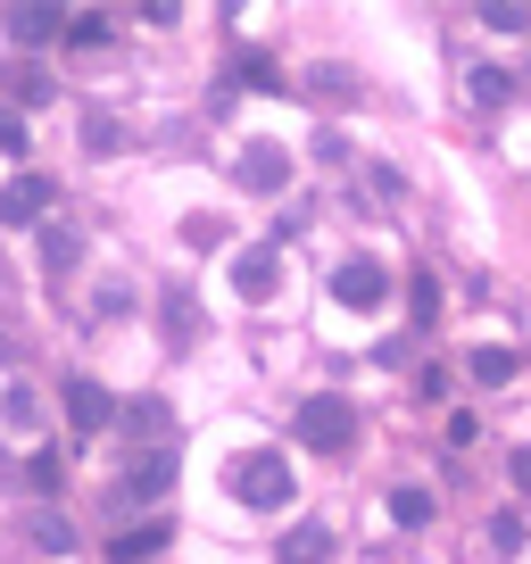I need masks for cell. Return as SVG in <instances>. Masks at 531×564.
Wrapping results in <instances>:
<instances>
[{
	"mask_svg": "<svg viewBox=\"0 0 531 564\" xmlns=\"http://www.w3.org/2000/svg\"><path fill=\"white\" fill-rule=\"evenodd\" d=\"M465 366H474V382H481V390H507L514 373H523V357H514L507 340H481V349L465 357Z\"/></svg>",
	"mask_w": 531,
	"mask_h": 564,
	"instance_id": "obj_12",
	"label": "cell"
},
{
	"mask_svg": "<svg viewBox=\"0 0 531 564\" xmlns=\"http://www.w3.org/2000/svg\"><path fill=\"white\" fill-rule=\"evenodd\" d=\"M232 183H241V192H283V183H291V159L274 150V141H249L241 159H232Z\"/></svg>",
	"mask_w": 531,
	"mask_h": 564,
	"instance_id": "obj_7",
	"label": "cell"
},
{
	"mask_svg": "<svg viewBox=\"0 0 531 564\" xmlns=\"http://www.w3.org/2000/svg\"><path fill=\"white\" fill-rule=\"evenodd\" d=\"M133 432H142V441H159V432H166V399H133Z\"/></svg>",
	"mask_w": 531,
	"mask_h": 564,
	"instance_id": "obj_23",
	"label": "cell"
},
{
	"mask_svg": "<svg viewBox=\"0 0 531 564\" xmlns=\"http://www.w3.org/2000/svg\"><path fill=\"white\" fill-rule=\"evenodd\" d=\"M324 556H333V531H324V523H300L283 540V564H324Z\"/></svg>",
	"mask_w": 531,
	"mask_h": 564,
	"instance_id": "obj_15",
	"label": "cell"
},
{
	"mask_svg": "<svg viewBox=\"0 0 531 564\" xmlns=\"http://www.w3.org/2000/svg\"><path fill=\"white\" fill-rule=\"evenodd\" d=\"M166 540H175V531H166L159 514H150V523H124L117 540H108V564H150V556H159Z\"/></svg>",
	"mask_w": 531,
	"mask_h": 564,
	"instance_id": "obj_10",
	"label": "cell"
},
{
	"mask_svg": "<svg viewBox=\"0 0 531 564\" xmlns=\"http://www.w3.org/2000/svg\"><path fill=\"white\" fill-rule=\"evenodd\" d=\"M9 91H18V108H51V75H42V67H18V75H9Z\"/></svg>",
	"mask_w": 531,
	"mask_h": 564,
	"instance_id": "obj_20",
	"label": "cell"
},
{
	"mask_svg": "<svg viewBox=\"0 0 531 564\" xmlns=\"http://www.w3.org/2000/svg\"><path fill=\"white\" fill-rule=\"evenodd\" d=\"M225 490L241 498V507H266V514H274V507H291V465L274 457V448H249V457L225 465Z\"/></svg>",
	"mask_w": 531,
	"mask_h": 564,
	"instance_id": "obj_1",
	"label": "cell"
},
{
	"mask_svg": "<svg viewBox=\"0 0 531 564\" xmlns=\"http://www.w3.org/2000/svg\"><path fill=\"white\" fill-rule=\"evenodd\" d=\"M183 249H225V225H216V216H192V225H183Z\"/></svg>",
	"mask_w": 531,
	"mask_h": 564,
	"instance_id": "obj_24",
	"label": "cell"
},
{
	"mask_svg": "<svg viewBox=\"0 0 531 564\" xmlns=\"http://www.w3.org/2000/svg\"><path fill=\"white\" fill-rule=\"evenodd\" d=\"M0 150H9V159L25 150V117H18V108H0Z\"/></svg>",
	"mask_w": 531,
	"mask_h": 564,
	"instance_id": "obj_27",
	"label": "cell"
},
{
	"mask_svg": "<svg viewBox=\"0 0 531 564\" xmlns=\"http://www.w3.org/2000/svg\"><path fill=\"white\" fill-rule=\"evenodd\" d=\"M84 150H91V159H117V150H124V124L108 117V108H91V117H84Z\"/></svg>",
	"mask_w": 531,
	"mask_h": 564,
	"instance_id": "obj_17",
	"label": "cell"
},
{
	"mask_svg": "<svg viewBox=\"0 0 531 564\" xmlns=\"http://www.w3.org/2000/svg\"><path fill=\"white\" fill-rule=\"evenodd\" d=\"M474 18L490 25V34H531V9H523V0H481Z\"/></svg>",
	"mask_w": 531,
	"mask_h": 564,
	"instance_id": "obj_18",
	"label": "cell"
},
{
	"mask_svg": "<svg viewBox=\"0 0 531 564\" xmlns=\"http://www.w3.org/2000/svg\"><path fill=\"white\" fill-rule=\"evenodd\" d=\"M0 423H9V432H34V423H42V399L18 382V373L0 382Z\"/></svg>",
	"mask_w": 531,
	"mask_h": 564,
	"instance_id": "obj_14",
	"label": "cell"
},
{
	"mask_svg": "<svg viewBox=\"0 0 531 564\" xmlns=\"http://www.w3.org/2000/svg\"><path fill=\"white\" fill-rule=\"evenodd\" d=\"M274 282H283V249L249 241L241 258H232V291H241V300H274Z\"/></svg>",
	"mask_w": 531,
	"mask_h": 564,
	"instance_id": "obj_6",
	"label": "cell"
},
{
	"mask_svg": "<svg viewBox=\"0 0 531 564\" xmlns=\"http://www.w3.org/2000/svg\"><path fill=\"white\" fill-rule=\"evenodd\" d=\"M67 42H75V51H100V42H108V18H67Z\"/></svg>",
	"mask_w": 531,
	"mask_h": 564,
	"instance_id": "obj_25",
	"label": "cell"
},
{
	"mask_svg": "<svg viewBox=\"0 0 531 564\" xmlns=\"http://www.w3.org/2000/svg\"><path fill=\"white\" fill-rule=\"evenodd\" d=\"M232 84H249V91H274V58H266V51H241V58H232Z\"/></svg>",
	"mask_w": 531,
	"mask_h": 564,
	"instance_id": "obj_21",
	"label": "cell"
},
{
	"mask_svg": "<svg viewBox=\"0 0 531 564\" xmlns=\"http://www.w3.org/2000/svg\"><path fill=\"white\" fill-rule=\"evenodd\" d=\"M300 441L316 448V457H340V448L357 441V406L333 399V390H316V399L300 406Z\"/></svg>",
	"mask_w": 531,
	"mask_h": 564,
	"instance_id": "obj_2",
	"label": "cell"
},
{
	"mask_svg": "<svg viewBox=\"0 0 531 564\" xmlns=\"http://www.w3.org/2000/svg\"><path fill=\"white\" fill-rule=\"evenodd\" d=\"M0 25H9L18 51H42V42L67 34V9H51V0H18V9H0Z\"/></svg>",
	"mask_w": 531,
	"mask_h": 564,
	"instance_id": "obj_5",
	"label": "cell"
},
{
	"mask_svg": "<svg viewBox=\"0 0 531 564\" xmlns=\"http://www.w3.org/2000/svg\"><path fill=\"white\" fill-rule=\"evenodd\" d=\"M166 490H175V448H142L117 481V507H159Z\"/></svg>",
	"mask_w": 531,
	"mask_h": 564,
	"instance_id": "obj_3",
	"label": "cell"
},
{
	"mask_svg": "<svg viewBox=\"0 0 531 564\" xmlns=\"http://www.w3.org/2000/svg\"><path fill=\"white\" fill-rule=\"evenodd\" d=\"M67 423H75V432H108V423H117V399H108L91 373H75V382H67Z\"/></svg>",
	"mask_w": 531,
	"mask_h": 564,
	"instance_id": "obj_9",
	"label": "cell"
},
{
	"mask_svg": "<svg viewBox=\"0 0 531 564\" xmlns=\"http://www.w3.org/2000/svg\"><path fill=\"white\" fill-rule=\"evenodd\" d=\"M51 199H58V183L25 166V175L0 183V225H42V216H51Z\"/></svg>",
	"mask_w": 531,
	"mask_h": 564,
	"instance_id": "obj_4",
	"label": "cell"
},
{
	"mask_svg": "<svg viewBox=\"0 0 531 564\" xmlns=\"http://www.w3.org/2000/svg\"><path fill=\"white\" fill-rule=\"evenodd\" d=\"M75 258H84V241H75V232H58V225L42 232V265H51V274H67Z\"/></svg>",
	"mask_w": 531,
	"mask_h": 564,
	"instance_id": "obj_22",
	"label": "cell"
},
{
	"mask_svg": "<svg viewBox=\"0 0 531 564\" xmlns=\"http://www.w3.org/2000/svg\"><path fill=\"white\" fill-rule=\"evenodd\" d=\"M25 474H34V490H58V448H34V465H25Z\"/></svg>",
	"mask_w": 531,
	"mask_h": 564,
	"instance_id": "obj_26",
	"label": "cell"
},
{
	"mask_svg": "<svg viewBox=\"0 0 531 564\" xmlns=\"http://www.w3.org/2000/svg\"><path fill=\"white\" fill-rule=\"evenodd\" d=\"M465 91H474V108H507L514 100V75L507 67H474V75H465Z\"/></svg>",
	"mask_w": 531,
	"mask_h": 564,
	"instance_id": "obj_16",
	"label": "cell"
},
{
	"mask_svg": "<svg viewBox=\"0 0 531 564\" xmlns=\"http://www.w3.org/2000/svg\"><path fill=\"white\" fill-rule=\"evenodd\" d=\"M514 490H531V448H514Z\"/></svg>",
	"mask_w": 531,
	"mask_h": 564,
	"instance_id": "obj_28",
	"label": "cell"
},
{
	"mask_svg": "<svg viewBox=\"0 0 531 564\" xmlns=\"http://www.w3.org/2000/svg\"><path fill=\"white\" fill-rule=\"evenodd\" d=\"M390 523H399V531H424L432 523V498L424 490H390Z\"/></svg>",
	"mask_w": 531,
	"mask_h": 564,
	"instance_id": "obj_19",
	"label": "cell"
},
{
	"mask_svg": "<svg viewBox=\"0 0 531 564\" xmlns=\"http://www.w3.org/2000/svg\"><path fill=\"white\" fill-rule=\"evenodd\" d=\"M25 547H42V556H67V547H75V523H67L58 507H34V514H25Z\"/></svg>",
	"mask_w": 531,
	"mask_h": 564,
	"instance_id": "obj_13",
	"label": "cell"
},
{
	"mask_svg": "<svg viewBox=\"0 0 531 564\" xmlns=\"http://www.w3.org/2000/svg\"><path fill=\"white\" fill-rule=\"evenodd\" d=\"M382 291H390V274H382L373 258H349V265L333 274V300H340V307H357V316H366V307H382Z\"/></svg>",
	"mask_w": 531,
	"mask_h": 564,
	"instance_id": "obj_8",
	"label": "cell"
},
{
	"mask_svg": "<svg viewBox=\"0 0 531 564\" xmlns=\"http://www.w3.org/2000/svg\"><path fill=\"white\" fill-rule=\"evenodd\" d=\"M159 324H166V340H175V349H192V340L208 333V316H199V300L183 291V282H175V291L159 300Z\"/></svg>",
	"mask_w": 531,
	"mask_h": 564,
	"instance_id": "obj_11",
	"label": "cell"
}]
</instances>
